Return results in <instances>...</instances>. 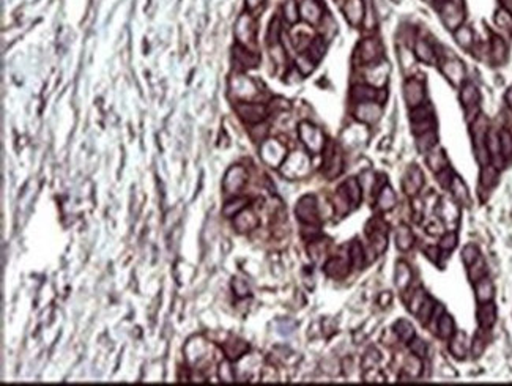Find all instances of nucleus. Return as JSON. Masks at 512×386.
<instances>
[{"label": "nucleus", "instance_id": "1", "mask_svg": "<svg viewBox=\"0 0 512 386\" xmlns=\"http://www.w3.org/2000/svg\"><path fill=\"white\" fill-rule=\"evenodd\" d=\"M441 16H443V22L446 24L448 29H457L462 21L465 18V7L462 0H449L448 4H445L441 8Z\"/></svg>", "mask_w": 512, "mask_h": 386}, {"label": "nucleus", "instance_id": "10", "mask_svg": "<svg viewBox=\"0 0 512 386\" xmlns=\"http://www.w3.org/2000/svg\"><path fill=\"white\" fill-rule=\"evenodd\" d=\"M362 60L366 63L375 62L378 59V43L375 41H364L362 44Z\"/></svg>", "mask_w": 512, "mask_h": 386}, {"label": "nucleus", "instance_id": "2", "mask_svg": "<svg viewBox=\"0 0 512 386\" xmlns=\"http://www.w3.org/2000/svg\"><path fill=\"white\" fill-rule=\"evenodd\" d=\"M236 112L247 123H259L267 117V107L257 103H238Z\"/></svg>", "mask_w": 512, "mask_h": 386}, {"label": "nucleus", "instance_id": "24", "mask_svg": "<svg viewBox=\"0 0 512 386\" xmlns=\"http://www.w3.org/2000/svg\"><path fill=\"white\" fill-rule=\"evenodd\" d=\"M495 180H496V170L490 166H485L481 174V183L484 186H490L495 183Z\"/></svg>", "mask_w": 512, "mask_h": 386}, {"label": "nucleus", "instance_id": "6", "mask_svg": "<svg viewBox=\"0 0 512 386\" xmlns=\"http://www.w3.org/2000/svg\"><path fill=\"white\" fill-rule=\"evenodd\" d=\"M421 186H423V174L418 167H412L404 180V188L408 194H416Z\"/></svg>", "mask_w": 512, "mask_h": 386}, {"label": "nucleus", "instance_id": "3", "mask_svg": "<svg viewBox=\"0 0 512 386\" xmlns=\"http://www.w3.org/2000/svg\"><path fill=\"white\" fill-rule=\"evenodd\" d=\"M300 136H301V139L303 142L307 145V149L312 150V152H320L323 149V138H322V133L318 131L315 126H312V124L309 123H303L301 126H300Z\"/></svg>", "mask_w": 512, "mask_h": 386}, {"label": "nucleus", "instance_id": "26", "mask_svg": "<svg viewBox=\"0 0 512 386\" xmlns=\"http://www.w3.org/2000/svg\"><path fill=\"white\" fill-rule=\"evenodd\" d=\"M465 336L463 334H459L457 337H456V340H454V342L451 344V351H452V353L454 355H456V356H459V358H462L463 355H465Z\"/></svg>", "mask_w": 512, "mask_h": 386}, {"label": "nucleus", "instance_id": "13", "mask_svg": "<svg viewBox=\"0 0 512 386\" xmlns=\"http://www.w3.org/2000/svg\"><path fill=\"white\" fill-rule=\"evenodd\" d=\"M394 203H396V196H394V192L391 188L388 186H385L380 192H378V205L380 208L383 210H390L394 207Z\"/></svg>", "mask_w": 512, "mask_h": 386}, {"label": "nucleus", "instance_id": "29", "mask_svg": "<svg viewBox=\"0 0 512 386\" xmlns=\"http://www.w3.org/2000/svg\"><path fill=\"white\" fill-rule=\"evenodd\" d=\"M279 32H281V24H279V19L275 18L271 22V26H270V33H268V41L275 46V44L279 41Z\"/></svg>", "mask_w": 512, "mask_h": 386}, {"label": "nucleus", "instance_id": "11", "mask_svg": "<svg viewBox=\"0 0 512 386\" xmlns=\"http://www.w3.org/2000/svg\"><path fill=\"white\" fill-rule=\"evenodd\" d=\"M479 323L485 328L492 326L495 322V306L492 304H482L479 308Z\"/></svg>", "mask_w": 512, "mask_h": 386}, {"label": "nucleus", "instance_id": "19", "mask_svg": "<svg viewBox=\"0 0 512 386\" xmlns=\"http://www.w3.org/2000/svg\"><path fill=\"white\" fill-rule=\"evenodd\" d=\"M427 161H429V166L434 169V170H441L443 167H445V155H443L441 150H437V152H429V156H427Z\"/></svg>", "mask_w": 512, "mask_h": 386}, {"label": "nucleus", "instance_id": "27", "mask_svg": "<svg viewBox=\"0 0 512 386\" xmlns=\"http://www.w3.org/2000/svg\"><path fill=\"white\" fill-rule=\"evenodd\" d=\"M495 22L499 27H510L512 26V15L507 13L506 10H498L496 16H495Z\"/></svg>", "mask_w": 512, "mask_h": 386}, {"label": "nucleus", "instance_id": "32", "mask_svg": "<svg viewBox=\"0 0 512 386\" xmlns=\"http://www.w3.org/2000/svg\"><path fill=\"white\" fill-rule=\"evenodd\" d=\"M463 260L466 265H471L474 260H477V249L474 246H466L463 249Z\"/></svg>", "mask_w": 512, "mask_h": 386}, {"label": "nucleus", "instance_id": "7", "mask_svg": "<svg viewBox=\"0 0 512 386\" xmlns=\"http://www.w3.org/2000/svg\"><path fill=\"white\" fill-rule=\"evenodd\" d=\"M351 98H353L356 103H372L378 98V90L370 88V87H364V85H356L351 92Z\"/></svg>", "mask_w": 512, "mask_h": 386}, {"label": "nucleus", "instance_id": "12", "mask_svg": "<svg viewBox=\"0 0 512 386\" xmlns=\"http://www.w3.org/2000/svg\"><path fill=\"white\" fill-rule=\"evenodd\" d=\"M325 271H326V273H328L329 276L339 278V276H344V275L347 273V265H345L340 259H331V260H329V262L326 264Z\"/></svg>", "mask_w": 512, "mask_h": 386}, {"label": "nucleus", "instance_id": "28", "mask_svg": "<svg viewBox=\"0 0 512 386\" xmlns=\"http://www.w3.org/2000/svg\"><path fill=\"white\" fill-rule=\"evenodd\" d=\"M236 219H240V221H244V224H241L238 229L240 230H249V229H252V227L257 225V219L254 218V214L252 213H243L240 214Z\"/></svg>", "mask_w": 512, "mask_h": 386}, {"label": "nucleus", "instance_id": "17", "mask_svg": "<svg viewBox=\"0 0 512 386\" xmlns=\"http://www.w3.org/2000/svg\"><path fill=\"white\" fill-rule=\"evenodd\" d=\"M397 244H399L401 249H410L413 244V235L410 232L407 227H401L399 232H397Z\"/></svg>", "mask_w": 512, "mask_h": 386}, {"label": "nucleus", "instance_id": "4", "mask_svg": "<svg viewBox=\"0 0 512 386\" xmlns=\"http://www.w3.org/2000/svg\"><path fill=\"white\" fill-rule=\"evenodd\" d=\"M297 214L300 221L306 222V224H314L318 221V213H317V203L315 199L312 196H306L300 200L298 207H297Z\"/></svg>", "mask_w": 512, "mask_h": 386}, {"label": "nucleus", "instance_id": "5", "mask_svg": "<svg viewBox=\"0 0 512 386\" xmlns=\"http://www.w3.org/2000/svg\"><path fill=\"white\" fill-rule=\"evenodd\" d=\"M424 99V87L421 82L415 81V79H410L405 84V101L408 103V106H421L423 104Z\"/></svg>", "mask_w": 512, "mask_h": 386}, {"label": "nucleus", "instance_id": "31", "mask_svg": "<svg viewBox=\"0 0 512 386\" xmlns=\"http://www.w3.org/2000/svg\"><path fill=\"white\" fill-rule=\"evenodd\" d=\"M452 189H454V196H456L459 200L463 202L466 199V188L463 186V183L459 178H454L452 180Z\"/></svg>", "mask_w": 512, "mask_h": 386}, {"label": "nucleus", "instance_id": "36", "mask_svg": "<svg viewBox=\"0 0 512 386\" xmlns=\"http://www.w3.org/2000/svg\"><path fill=\"white\" fill-rule=\"evenodd\" d=\"M390 301H391V293H388V292L381 293V297H380V304L383 306V308H385V306H388Z\"/></svg>", "mask_w": 512, "mask_h": 386}, {"label": "nucleus", "instance_id": "9", "mask_svg": "<svg viewBox=\"0 0 512 386\" xmlns=\"http://www.w3.org/2000/svg\"><path fill=\"white\" fill-rule=\"evenodd\" d=\"M460 99H462V103L466 109L473 107V106L477 104V101H479V92H477L473 84H465V87L462 88V93H460Z\"/></svg>", "mask_w": 512, "mask_h": 386}, {"label": "nucleus", "instance_id": "20", "mask_svg": "<svg viewBox=\"0 0 512 386\" xmlns=\"http://www.w3.org/2000/svg\"><path fill=\"white\" fill-rule=\"evenodd\" d=\"M492 55L496 62H503L506 57V46L504 43L501 41V38L495 37L492 41Z\"/></svg>", "mask_w": 512, "mask_h": 386}, {"label": "nucleus", "instance_id": "34", "mask_svg": "<svg viewBox=\"0 0 512 386\" xmlns=\"http://www.w3.org/2000/svg\"><path fill=\"white\" fill-rule=\"evenodd\" d=\"M456 244H457V236L454 235V233L446 235V236L441 240V243H440V246H441L443 249H446V251H451V249H452L454 246H456Z\"/></svg>", "mask_w": 512, "mask_h": 386}, {"label": "nucleus", "instance_id": "16", "mask_svg": "<svg viewBox=\"0 0 512 386\" xmlns=\"http://www.w3.org/2000/svg\"><path fill=\"white\" fill-rule=\"evenodd\" d=\"M325 54V44H323V40L322 38H315L312 43H311V46H309V54H307V57H309L311 60L317 62V60H320L322 57Z\"/></svg>", "mask_w": 512, "mask_h": 386}, {"label": "nucleus", "instance_id": "22", "mask_svg": "<svg viewBox=\"0 0 512 386\" xmlns=\"http://www.w3.org/2000/svg\"><path fill=\"white\" fill-rule=\"evenodd\" d=\"M350 259H351V264H353L356 268H361V267H362L364 254H362L361 244H359L358 241H355L353 244H351V249H350Z\"/></svg>", "mask_w": 512, "mask_h": 386}, {"label": "nucleus", "instance_id": "23", "mask_svg": "<svg viewBox=\"0 0 512 386\" xmlns=\"http://www.w3.org/2000/svg\"><path fill=\"white\" fill-rule=\"evenodd\" d=\"M416 55L419 57L421 60L430 62L432 57H434V51L430 49V46L426 41H418L416 43Z\"/></svg>", "mask_w": 512, "mask_h": 386}, {"label": "nucleus", "instance_id": "14", "mask_svg": "<svg viewBox=\"0 0 512 386\" xmlns=\"http://www.w3.org/2000/svg\"><path fill=\"white\" fill-rule=\"evenodd\" d=\"M410 279H412V271H410V268H408L405 264H399V265H397V270H396V282H397V287L405 289V287L408 286Z\"/></svg>", "mask_w": 512, "mask_h": 386}, {"label": "nucleus", "instance_id": "35", "mask_svg": "<svg viewBox=\"0 0 512 386\" xmlns=\"http://www.w3.org/2000/svg\"><path fill=\"white\" fill-rule=\"evenodd\" d=\"M244 202H246L244 199H240V200H236V205H230L229 203V205L224 208V214H227V216H233L236 211H240L244 207Z\"/></svg>", "mask_w": 512, "mask_h": 386}, {"label": "nucleus", "instance_id": "21", "mask_svg": "<svg viewBox=\"0 0 512 386\" xmlns=\"http://www.w3.org/2000/svg\"><path fill=\"white\" fill-rule=\"evenodd\" d=\"M438 330L441 337H449L454 333V322L451 320L449 315H443L438 322Z\"/></svg>", "mask_w": 512, "mask_h": 386}, {"label": "nucleus", "instance_id": "8", "mask_svg": "<svg viewBox=\"0 0 512 386\" xmlns=\"http://www.w3.org/2000/svg\"><path fill=\"white\" fill-rule=\"evenodd\" d=\"M235 60L238 62V65H241L244 68H252V66H257L259 63V55L246 51L241 44H238V46H235Z\"/></svg>", "mask_w": 512, "mask_h": 386}, {"label": "nucleus", "instance_id": "25", "mask_svg": "<svg viewBox=\"0 0 512 386\" xmlns=\"http://www.w3.org/2000/svg\"><path fill=\"white\" fill-rule=\"evenodd\" d=\"M477 298H479V301H487V300H490L492 298V284L488 282V281H482L479 284V287H477Z\"/></svg>", "mask_w": 512, "mask_h": 386}, {"label": "nucleus", "instance_id": "38", "mask_svg": "<svg viewBox=\"0 0 512 386\" xmlns=\"http://www.w3.org/2000/svg\"><path fill=\"white\" fill-rule=\"evenodd\" d=\"M262 2H264V0H247V7H249V8H255V7H259Z\"/></svg>", "mask_w": 512, "mask_h": 386}, {"label": "nucleus", "instance_id": "18", "mask_svg": "<svg viewBox=\"0 0 512 386\" xmlns=\"http://www.w3.org/2000/svg\"><path fill=\"white\" fill-rule=\"evenodd\" d=\"M456 40L462 48H470L473 43V32L468 27H460L456 32Z\"/></svg>", "mask_w": 512, "mask_h": 386}, {"label": "nucleus", "instance_id": "30", "mask_svg": "<svg viewBox=\"0 0 512 386\" xmlns=\"http://www.w3.org/2000/svg\"><path fill=\"white\" fill-rule=\"evenodd\" d=\"M499 142H501V152L504 153V156H510L512 155V136L507 131H503Z\"/></svg>", "mask_w": 512, "mask_h": 386}, {"label": "nucleus", "instance_id": "33", "mask_svg": "<svg viewBox=\"0 0 512 386\" xmlns=\"http://www.w3.org/2000/svg\"><path fill=\"white\" fill-rule=\"evenodd\" d=\"M412 351H413V353H415L416 356L423 358V356H426L427 347H426V344L423 342V340L415 339V340H412Z\"/></svg>", "mask_w": 512, "mask_h": 386}, {"label": "nucleus", "instance_id": "15", "mask_svg": "<svg viewBox=\"0 0 512 386\" xmlns=\"http://www.w3.org/2000/svg\"><path fill=\"white\" fill-rule=\"evenodd\" d=\"M394 331L399 334V337L402 340H412L413 336H415V330H413V326L410 325L407 320H401V322H397V325L394 326Z\"/></svg>", "mask_w": 512, "mask_h": 386}, {"label": "nucleus", "instance_id": "37", "mask_svg": "<svg viewBox=\"0 0 512 386\" xmlns=\"http://www.w3.org/2000/svg\"><path fill=\"white\" fill-rule=\"evenodd\" d=\"M499 4H501L503 10H506L507 13L512 15V0H499Z\"/></svg>", "mask_w": 512, "mask_h": 386}, {"label": "nucleus", "instance_id": "39", "mask_svg": "<svg viewBox=\"0 0 512 386\" xmlns=\"http://www.w3.org/2000/svg\"><path fill=\"white\" fill-rule=\"evenodd\" d=\"M506 101H507V104H509V107L512 109V87L507 90V93H506Z\"/></svg>", "mask_w": 512, "mask_h": 386}]
</instances>
